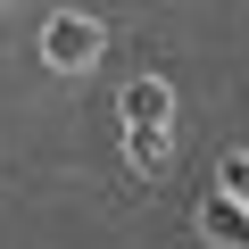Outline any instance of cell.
I'll return each mask as SVG.
<instances>
[{
  "mask_svg": "<svg viewBox=\"0 0 249 249\" xmlns=\"http://www.w3.org/2000/svg\"><path fill=\"white\" fill-rule=\"evenodd\" d=\"M166 150H175V124H124V158H133V175H166Z\"/></svg>",
  "mask_w": 249,
  "mask_h": 249,
  "instance_id": "obj_4",
  "label": "cell"
},
{
  "mask_svg": "<svg viewBox=\"0 0 249 249\" xmlns=\"http://www.w3.org/2000/svg\"><path fill=\"white\" fill-rule=\"evenodd\" d=\"M100 42H108V34H100L83 9H58V17L42 25V67H50V75H83V67L100 58Z\"/></svg>",
  "mask_w": 249,
  "mask_h": 249,
  "instance_id": "obj_1",
  "label": "cell"
},
{
  "mask_svg": "<svg viewBox=\"0 0 249 249\" xmlns=\"http://www.w3.org/2000/svg\"><path fill=\"white\" fill-rule=\"evenodd\" d=\"M116 108H124V124H175V91H166V75H133L116 91Z\"/></svg>",
  "mask_w": 249,
  "mask_h": 249,
  "instance_id": "obj_3",
  "label": "cell"
},
{
  "mask_svg": "<svg viewBox=\"0 0 249 249\" xmlns=\"http://www.w3.org/2000/svg\"><path fill=\"white\" fill-rule=\"evenodd\" d=\"M199 241H208V249H249V208L224 199V191H208V199H199Z\"/></svg>",
  "mask_w": 249,
  "mask_h": 249,
  "instance_id": "obj_2",
  "label": "cell"
},
{
  "mask_svg": "<svg viewBox=\"0 0 249 249\" xmlns=\"http://www.w3.org/2000/svg\"><path fill=\"white\" fill-rule=\"evenodd\" d=\"M216 191H224V199H241V208H249V150H232V158H224V166H216Z\"/></svg>",
  "mask_w": 249,
  "mask_h": 249,
  "instance_id": "obj_5",
  "label": "cell"
}]
</instances>
